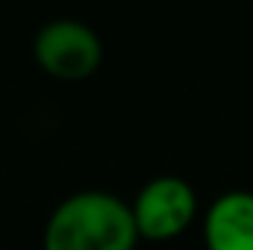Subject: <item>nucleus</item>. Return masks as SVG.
<instances>
[{
    "label": "nucleus",
    "instance_id": "nucleus-2",
    "mask_svg": "<svg viewBox=\"0 0 253 250\" xmlns=\"http://www.w3.org/2000/svg\"><path fill=\"white\" fill-rule=\"evenodd\" d=\"M33 59L59 83H83L103 65V42L88 24L77 18H56L36 33Z\"/></svg>",
    "mask_w": 253,
    "mask_h": 250
},
{
    "label": "nucleus",
    "instance_id": "nucleus-1",
    "mask_svg": "<svg viewBox=\"0 0 253 250\" xmlns=\"http://www.w3.org/2000/svg\"><path fill=\"white\" fill-rule=\"evenodd\" d=\"M138 233L124 197L85 188L74 191L50 212L42 250H135Z\"/></svg>",
    "mask_w": 253,
    "mask_h": 250
},
{
    "label": "nucleus",
    "instance_id": "nucleus-4",
    "mask_svg": "<svg viewBox=\"0 0 253 250\" xmlns=\"http://www.w3.org/2000/svg\"><path fill=\"white\" fill-rule=\"evenodd\" d=\"M203 245L206 250H253V191H224L209 203Z\"/></svg>",
    "mask_w": 253,
    "mask_h": 250
},
{
    "label": "nucleus",
    "instance_id": "nucleus-3",
    "mask_svg": "<svg viewBox=\"0 0 253 250\" xmlns=\"http://www.w3.org/2000/svg\"><path fill=\"white\" fill-rule=\"evenodd\" d=\"M135 233L144 242H171L197 218V191L177 174H159L129 200Z\"/></svg>",
    "mask_w": 253,
    "mask_h": 250
}]
</instances>
